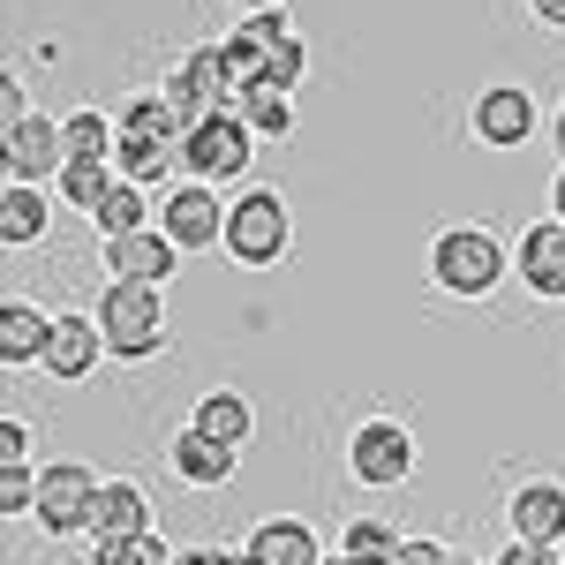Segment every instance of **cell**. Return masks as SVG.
Masks as SVG:
<instances>
[{
    "mask_svg": "<svg viewBox=\"0 0 565 565\" xmlns=\"http://www.w3.org/2000/svg\"><path fill=\"white\" fill-rule=\"evenodd\" d=\"M181 136H189V121H181L174 98L167 90H136L114 114V167L129 181H143V189H159V181L181 174Z\"/></svg>",
    "mask_w": 565,
    "mask_h": 565,
    "instance_id": "6da1fadb",
    "label": "cell"
},
{
    "mask_svg": "<svg viewBox=\"0 0 565 565\" xmlns=\"http://www.w3.org/2000/svg\"><path fill=\"white\" fill-rule=\"evenodd\" d=\"M505 271H513V249H505L498 226H482V218H452V226H437V242H430V287H437V295H452V302H482V295L505 287Z\"/></svg>",
    "mask_w": 565,
    "mask_h": 565,
    "instance_id": "7a4b0ae2",
    "label": "cell"
},
{
    "mask_svg": "<svg viewBox=\"0 0 565 565\" xmlns=\"http://www.w3.org/2000/svg\"><path fill=\"white\" fill-rule=\"evenodd\" d=\"M98 332L114 362H151L167 348V287L151 279H106L98 287Z\"/></svg>",
    "mask_w": 565,
    "mask_h": 565,
    "instance_id": "3957f363",
    "label": "cell"
},
{
    "mask_svg": "<svg viewBox=\"0 0 565 565\" xmlns=\"http://www.w3.org/2000/svg\"><path fill=\"white\" fill-rule=\"evenodd\" d=\"M234 264H249V271H271V264L295 249V204L279 196V189H242L234 204H226V242H218Z\"/></svg>",
    "mask_w": 565,
    "mask_h": 565,
    "instance_id": "277c9868",
    "label": "cell"
},
{
    "mask_svg": "<svg viewBox=\"0 0 565 565\" xmlns=\"http://www.w3.org/2000/svg\"><path fill=\"white\" fill-rule=\"evenodd\" d=\"M249 159H257V129H249V114H242V106L196 114V121H189V136H181V174H189V181L226 189V181L249 174Z\"/></svg>",
    "mask_w": 565,
    "mask_h": 565,
    "instance_id": "5b68a950",
    "label": "cell"
},
{
    "mask_svg": "<svg viewBox=\"0 0 565 565\" xmlns=\"http://www.w3.org/2000/svg\"><path fill=\"white\" fill-rule=\"evenodd\" d=\"M98 482H106V476H90V460H45V468H39V505H31L39 535H53V543H68V535H90Z\"/></svg>",
    "mask_w": 565,
    "mask_h": 565,
    "instance_id": "8992f818",
    "label": "cell"
},
{
    "mask_svg": "<svg viewBox=\"0 0 565 565\" xmlns=\"http://www.w3.org/2000/svg\"><path fill=\"white\" fill-rule=\"evenodd\" d=\"M348 476L362 482V490H399V482L415 476V437H407V423L362 415L348 430Z\"/></svg>",
    "mask_w": 565,
    "mask_h": 565,
    "instance_id": "52a82bcc",
    "label": "cell"
},
{
    "mask_svg": "<svg viewBox=\"0 0 565 565\" xmlns=\"http://www.w3.org/2000/svg\"><path fill=\"white\" fill-rule=\"evenodd\" d=\"M167 98L181 106V121H196V114H218V106H242V76H234V61H226V45H189L181 53V68L167 76Z\"/></svg>",
    "mask_w": 565,
    "mask_h": 565,
    "instance_id": "ba28073f",
    "label": "cell"
},
{
    "mask_svg": "<svg viewBox=\"0 0 565 565\" xmlns=\"http://www.w3.org/2000/svg\"><path fill=\"white\" fill-rule=\"evenodd\" d=\"M68 167V129L53 121V114H23V121H8L0 129V174L8 181H53Z\"/></svg>",
    "mask_w": 565,
    "mask_h": 565,
    "instance_id": "9c48e42d",
    "label": "cell"
},
{
    "mask_svg": "<svg viewBox=\"0 0 565 565\" xmlns=\"http://www.w3.org/2000/svg\"><path fill=\"white\" fill-rule=\"evenodd\" d=\"M159 226L181 242V257H204L212 242H226V204H218L212 181H189V174H181L174 189H167V204H159Z\"/></svg>",
    "mask_w": 565,
    "mask_h": 565,
    "instance_id": "30bf717a",
    "label": "cell"
},
{
    "mask_svg": "<svg viewBox=\"0 0 565 565\" xmlns=\"http://www.w3.org/2000/svg\"><path fill=\"white\" fill-rule=\"evenodd\" d=\"M468 129H476V143H490V151H521L527 136L543 129L535 90H521V84H482L476 106H468Z\"/></svg>",
    "mask_w": 565,
    "mask_h": 565,
    "instance_id": "8fae6325",
    "label": "cell"
},
{
    "mask_svg": "<svg viewBox=\"0 0 565 565\" xmlns=\"http://www.w3.org/2000/svg\"><path fill=\"white\" fill-rule=\"evenodd\" d=\"M106 362V332H98V309H61L53 317V340H45V377L53 385H84L90 370Z\"/></svg>",
    "mask_w": 565,
    "mask_h": 565,
    "instance_id": "7c38bea8",
    "label": "cell"
},
{
    "mask_svg": "<svg viewBox=\"0 0 565 565\" xmlns=\"http://www.w3.org/2000/svg\"><path fill=\"white\" fill-rule=\"evenodd\" d=\"M513 279H521L535 302H565V218H535L521 226V242H513Z\"/></svg>",
    "mask_w": 565,
    "mask_h": 565,
    "instance_id": "4fadbf2b",
    "label": "cell"
},
{
    "mask_svg": "<svg viewBox=\"0 0 565 565\" xmlns=\"http://www.w3.org/2000/svg\"><path fill=\"white\" fill-rule=\"evenodd\" d=\"M174 271H181V242L159 226V218L106 242V279H151V287H167Z\"/></svg>",
    "mask_w": 565,
    "mask_h": 565,
    "instance_id": "5bb4252c",
    "label": "cell"
},
{
    "mask_svg": "<svg viewBox=\"0 0 565 565\" xmlns=\"http://www.w3.org/2000/svg\"><path fill=\"white\" fill-rule=\"evenodd\" d=\"M167 468H174V482H189V490H218V482H234V468H242V445H218L212 430L181 423V430L167 437Z\"/></svg>",
    "mask_w": 565,
    "mask_h": 565,
    "instance_id": "9a60e30c",
    "label": "cell"
},
{
    "mask_svg": "<svg viewBox=\"0 0 565 565\" xmlns=\"http://www.w3.org/2000/svg\"><path fill=\"white\" fill-rule=\"evenodd\" d=\"M505 527H513V535H527V543L565 551V482L558 476L513 482V498H505Z\"/></svg>",
    "mask_w": 565,
    "mask_h": 565,
    "instance_id": "2e32d148",
    "label": "cell"
},
{
    "mask_svg": "<svg viewBox=\"0 0 565 565\" xmlns=\"http://www.w3.org/2000/svg\"><path fill=\"white\" fill-rule=\"evenodd\" d=\"M249 565H324V543H317V527L295 521V513H271V521L249 527Z\"/></svg>",
    "mask_w": 565,
    "mask_h": 565,
    "instance_id": "e0dca14e",
    "label": "cell"
},
{
    "mask_svg": "<svg viewBox=\"0 0 565 565\" xmlns=\"http://www.w3.org/2000/svg\"><path fill=\"white\" fill-rule=\"evenodd\" d=\"M45 340H53V309L8 295V302H0V370H31V362H45Z\"/></svg>",
    "mask_w": 565,
    "mask_h": 565,
    "instance_id": "ac0fdd59",
    "label": "cell"
},
{
    "mask_svg": "<svg viewBox=\"0 0 565 565\" xmlns=\"http://www.w3.org/2000/svg\"><path fill=\"white\" fill-rule=\"evenodd\" d=\"M45 226H53L45 189L39 181H8V189H0V242H8V249H39Z\"/></svg>",
    "mask_w": 565,
    "mask_h": 565,
    "instance_id": "d6986e66",
    "label": "cell"
},
{
    "mask_svg": "<svg viewBox=\"0 0 565 565\" xmlns=\"http://www.w3.org/2000/svg\"><path fill=\"white\" fill-rule=\"evenodd\" d=\"M143 527H151V498H143V482L106 476V482H98V505H90V535H143Z\"/></svg>",
    "mask_w": 565,
    "mask_h": 565,
    "instance_id": "ffe728a7",
    "label": "cell"
},
{
    "mask_svg": "<svg viewBox=\"0 0 565 565\" xmlns=\"http://www.w3.org/2000/svg\"><path fill=\"white\" fill-rule=\"evenodd\" d=\"M189 423H196V430H212L218 445H249V437H257V407H249V392L218 385V392H204V399L189 407Z\"/></svg>",
    "mask_w": 565,
    "mask_h": 565,
    "instance_id": "44dd1931",
    "label": "cell"
},
{
    "mask_svg": "<svg viewBox=\"0 0 565 565\" xmlns=\"http://www.w3.org/2000/svg\"><path fill=\"white\" fill-rule=\"evenodd\" d=\"M114 181H121V167H114V159H90V151H68V167H61V174H53V189H61V204H68V212H98V204H106V189H114Z\"/></svg>",
    "mask_w": 565,
    "mask_h": 565,
    "instance_id": "7402d4cb",
    "label": "cell"
},
{
    "mask_svg": "<svg viewBox=\"0 0 565 565\" xmlns=\"http://www.w3.org/2000/svg\"><path fill=\"white\" fill-rule=\"evenodd\" d=\"M136 226H151V189L121 174L114 189H106V204L90 212V234H98V242H114V234H136Z\"/></svg>",
    "mask_w": 565,
    "mask_h": 565,
    "instance_id": "603a6c76",
    "label": "cell"
},
{
    "mask_svg": "<svg viewBox=\"0 0 565 565\" xmlns=\"http://www.w3.org/2000/svg\"><path fill=\"white\" fill-rule=\"evenodd\" d=\"M90 565H174V551L159 543V527H143V535H90Z\"/></svg>",
    "mask_w": 565,
    "mask_h": 565,
    "instance_id": "cb8c5ba5",
    "label": "cell"
},
{
    "mask_svg": "<svg viewBox=\"0 0 565 565\" xmlns=\"http://www.w3.org/2000/svg\"><path fill=\"white\" fill-rule=\"evenodd\" d=\"M242 114H249V129H257V136L287 143V136H295V90H271V84L242 90Z\"/></svg>",
    "mask_w": 565,
    "mask_h": 565,
    "instance_id": "d4e9b609",
    "label": "cell"
},
{
    "mask_svg": "<svg viewBox=\"0 0 565 565\" xmlns=\"http://www.w3.org/2000/svg\"><path fill=\"white\" fill-rule=\"evenodd\" d=\"M302 76H309V45L295 39V31H287V39H271V53H264V84H271V90H295ZM249 90H257V84H249Z\"/></svg>",
    "mask_w": 565,
    "mask_h": 565,
    "instance_id": "484cf974",
    "label": "cell"
},
{
    "mask_svg": "<svg viewBox=\"0 0 565 565\" xmlns=\"http://www.w3.org/2000/svg\"><path fill=\"white\" fill-rule=\"evenodd\" d=\"M340 551H354V558H392L399 535H392V521H377V513H354V521L340 527Z\"/></svg>",
    "mask_w": 565,
    "mask_h": 565,
    "instance_id": "4316f807",
    "label": "cell"
},
{
    "mask_svg": "<svg viewBox=\"0 0 565 565\" xmlns=\"http://www.w3.org/2000/svg\"><path fill=\"white\" fill-rule=\"evenodd\" d=\"M61 129H68V151H90V159H114V121H106L98 106H76V114H68Z\"/></svg>",
    "mask_w": 565,
    "mask_h": 565,
    "instance_id": "83f0119b",
    "label": "cell"
},
{
    "mask_svg": "<svg viewBox=\"0 0 565 565\" xmlns=\"http://www.w3.org/2000/svg\"><path fill=\"white\" fill-rule=\"evenodd\" d=\"M31 505H39V476H31L23 460H0V513H8V521H23Z\"/></svg>",
    "mask_w": 565,
    "mask_h": 565,
    "instance_id": "f1b7e54d",
    "label": "cell"
},
{
    "mask_svg": "<svg viewBox=\"0 0 565 565\" xmlns=\"http://www.w3.org/2000/svg\"><path fill=\"white\" fill-rule=\"evenodd\" d=\"M490 565H565V551H551V543H527V535H513V543H505V551H498Z\"/></svg>",
    "mask_w": 565,
    "mask_h": 565,
    "instance_id": "f546056e",
    "label": "cell"
},
{
    "mask_svg": "<svg viewBox=\"0 0 565 565\" xmlns=\"http://www.w3.org/2000/svg\"><path fill=\"white\" fill-rule=\"evenodd\" d=\"M392 565H452V551H445V543H430V535H399Z\"/></svg>",
    "mask_w": 565,
    "mask_h": 565,
    "instance_id": "4dcf8cb0",
    "label": "cell"
},
{
    "mask_svg": "<svg viewBox=\"0 0 565 565\" xmlns=\"http://www.w3.org/2000/svg\"><path fill=\"white\" fill-rule=\"evenodd\" d=\"M0 460H23V468H31V430H23V415H0Z\"/></svg>",
    "mask_w": 565,
    "mask_h": 565,
    "instance_id": "1f68e13d",
    "label": "cell"
},
{
    "mask_svg": "<svg viewBox=\"0 0 565 565\" xmlns=\"http://www.w3.org/2000/svg\"><path fill=\"white\" fill-rule=\"evenodd\" d=\"M23 114H31L23 84H15V76H0V129H8V121H23Z\"/></svg>",
    "mask_w": 565,
    "mask_h": 565,
    "instance_id": "d6a6232c",
    "label": "cell"
},
{
    "mask_svg": "<svg viewBox=\"0 0 565 565\" xmlns=\"http://www.w3.org/2000/svg\"><path fill=\"white\" fill-rule=\"evenodd\" d=\"M527 15H535V23H551V31H565V0H527Z\"/></svg>",
    "mask_w": 565,
    "mask_h": 565,
    "instance_id": "836d02e7",
    "label": "cell"
},
{
    "mask_svg": "<svg viewBox=\"0 0 565 565\" xmlns=\"http://www.w3.org/2000/svg\"><path fill=\"white\" fill-rule=\"evenodd\" d=\"M174 565H234V551H174Z\"/></svg>",
    "mask_w": 565,
    "mask_h": 565,
    "instance_id": "e575fe53",
    "label": "cell"
},
{
    "mask_svg": "<svg viewBox=\"0 0 565 565\" xmlns=\"http://www.w3.org/2000/svg\"><path fill=\"white\" fill-rule=\"evenodd\" d=\"M324 565H392V558H354V551H324Z\"/></svg>",
    "mask_w": 565,
    "mask_h": 565,
    "instance_id": "d590c367",
    "label": "cell"
},
{
    "mask_svg": "<svg viewBox=\"0 0 565 565\" xmlns=\"http://www.w3.org/2000/svg\"><path fill=\"white\" fill-rule=\"evenodd\" d=\"M551 143H558V159H565V98H558V114H551Z\"/></svg>",
    "mask_w": 565,
    "mask_h": 565,
    "instance_id": "8d00e7d4",
    "label": "cell"
},
{
    "mask_svg": "<svg viewBox=\"0 0 565 565\" xmlns=\"http://www.w3.org/2000/svg\"><path fill=\"white\" fill-rule=\"evenodd\" d=\"M551 212L565 218V167H558V181H551Z\"/></svg>",
    "mask_w": 565,
    "mask_h": 565,
    "instance_id": "74e56055",
    "label": "cell"
},
{
    "mask_svg": "<svg viewBox=\"0 0 565 565\" xmlns=\"http://www.w3.org/2000/svg\"><path fill=\"white\" fill-rule=\"evenodd\" d=\"M234 8H287V0H234Z\"/></svg>",
    "mask_w": 565,
    "mask_h": 565,
    "instance_id": "f35d334b",
    "label": "cell"
},
{
    "mask_svg": "<svg viewBox=\"0 0 565 565\" xmlns=\"http://www.w3.org/2000/svg\"><path fill=\"white\" fill-rule=\"evenodd\" d=\"M452 565H482V558H452Z\"/></svg>",
    "mask_w": 565,
    "mask_h": 565,
    "instance_id": "ab89813d",
    "label": "cell"
}]
</instances>
